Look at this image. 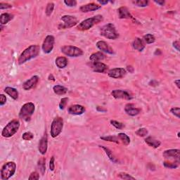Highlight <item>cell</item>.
I'll return each mask as SVG.
<instances>
[{
    "label": "cell",
    "mask_w": 180,
    "mask_h": 180,
    "mask_svg": "<svg viewBox=\"0 0 180 180\" xmlns=\"http://www.w3.org/2000/svg\"><path fill=\"white\" fill-rule=\"evenodd\" d=\"M40 53V47L38 45H31L27 49H25L19 56L18 62L21 65L25 64L28 61L35 58Z\"/></svg>",
    "instance_id": "obj_1"
},
{
    "label": "cell",
    "mask_w": 180,
    "mask_h": 180,
    "mask_svg": "<svg viewBox=\"0 0 180 180\" xmlns=\"http://www.w3.org/2000/svg\"><path fill=\"white\" fill-rule=\"evenodd\" d=\"M103 21V16L101 15H97V16H93L92 18H87L86 20L82 21L79 25L77 26V30H81V31H84L87 30L92 28L93 26L96 24H98Z\"/></svg>",
    "instance_id": "obj_2"
},
{
    "label": "cell",
    "mask_w": 180,
    "mask_h": 180,
    "mask_svg": "<svg viewBox=\"0 0 180 180\" xmlns=\"http://www.w3.org/2000/svg\"><path fill=\"white\" fill-rule=\"evenodd\" d=\"M20 127V122L18 120H13L6 125L2 132V136L6 138L11 137L18 132Z\"/></svg>",
    "instance_id": "obj_3"
},
{
    "label": "cell",
    "mask_w": 180,
    "mask_h": 180,
    "mask_svg": "<svg viewBox=\"0 0 180 180\" xmlns=\"http://www.w3.org/2000/svg\"><path fill=\"white\" fill-rule=\"evenodd\" d=\"M16 165L14 162H8L2 166L1 170V177L2 180H7L15 174Z\"/></svg>",
    "instance_id": "obj_4"
},
{
    "label": "cell",
    "mask_w": 180,
    "mask_h": 180,
    "mask_svg": "<svg viewBox=\"0 0 180 180\" xmlns=\"http://www.w3.org/2000/svg\"><path fill=\"white\" fill-rule=\"evenodd\" d=\"M34 105L33 103L28 102L25 103L21 108L19 113V118L25 121H29L31 118V116L34 113Z\"/></svg>",
    "instance_id": "obj_5"
},
{
    "label": "cell",
    "mask_w": 180,
    "mask_h": 180,
    "mask_svg": "<svg viewBox=\"0 0 180 180\" xmlns=\"http://www.w3.org/2000/svg\"><path fill=\"white\" fill-rule=\"evenodd\" d=\"M101 34L109 40H116L119 34L117 32L116 27L112 23H108L101 28Z\"/></svg>",
    "instance_id": "obj_6"
},
{
    "label": "cell",
    "mask_w": 180,
    "mask_h": 180,
    "mask_svg": "<svg viewBox=\"0 0 180 180\" xmlns=\"http://www.w3.org/2000/svg\"><path fill=\"white\" fill-rule=\"evenodd\" d=\"M63 127H64V120L61 117H56L52 121L51 125V136L53 138H56L61 133Z\"/></svg>",
    "instance_id": "obj_7"
},
{
    "label": "cell",
    "mask_w": 180,
    "mask_h": 180,
    "mask_svg": "<svg viewBox=\"0 0 180 180\" xmlns=\"http://www.w3.org/2000/svg\"><path fill=\"white\" fill-rule=\"evenodd\" d=\"M61 49L63 54L70 57H78L83 55V51L75 46H64Z\"/></svg>",
    "instance_id": "obj_8"
},
{
    "label": "cell",
    "mask_w": 180,
    "mask_h": 180,
    "mask_svg": "<svg viewBox=\"0 0 180 180\" xmlns=\"http://www.w3.org/2000/svg\"><path fill=\"white\" fill-rule=\"evenodd\" d=\"M61 21L64 22L63 24L59 25L60 29H66V28H73L78 23V20L75 16H64L61 17Z\"/></svg>",
    "instance_id": "obj_9"
},
{
    "label": "cell",
    "mask_w": 180,
    "mask_h": 180,
    "mask_svg": "<svg viewBox=\"0 0 180 180\" xmlns=\"http://www.w3.org/2000/svg\"><path fill=\"white\" fill-rule=\"evenodd\" d=\"M54 42H55V39H54V36L47 35L46 38H45L42 46V51H44V53L45 54L51 53V51L53 50L54 49Z\"/></svg>",
    "instance_id": "obj_10"
},
{
    "label": "cell",
    "mask_w": 180,
    "mask_h": 180,
    "mask_svg": "<svg viewBox=\"0 0 180 180\" xmlns=\"http://www.w3.org/2000/svg\"><path fill=\"white\" fill-rule=\"evenodd\" d=\"M111 95L116 99H125V100H132L133 99V97L127 92V91L121 90H113L111 92Z\"/></svg>",
    "instance_id": "obj_11"
},
{
    "label": "cell",
    "mask_w": 180,
    "mask_h": 180,
    "mask_svg": "<svg viewBox=\"0 0 180 180\" xmlns=\"http://www.w3.org/2000/svg\"><path fill=\"white\" fill-rule=\"evenodd\" d=\"M126 70L123 68H116L111 69L108 71V76L114 79H120L126 75Z\"/></svg>",
    "instance_id": "obj_12"
},
{
    "label": "cell",
    "mask_w": 180,
    "mask_h": 180,
    "mask_svg": "<svg viewBox=\"0 0 180 180\" xmlns=\"http://www.w3.org/2000/svg\"><path fill=\"white\" fill-rule=\"evenodd\" d=\"M162 155L165 158L174 159L175 161H179L180 151L179 149H169L165 151Z\"/></svg>",
    "instance_id": "obj_13"
},
{
    "label": "cell",
    "mask_w": 180,
    "mask_h": 180,
    "mask_svg": "<svg viewBox=\"0 0 180 180\" xmlns=\"http://www.w3.org/2000/svg\"><path fill=\"white\" fill-rule=\"evenodd\" d=\"M39 78L38 76L37 75H34V76H32L31 78H30L29 80H28L27 81L25 82L23 84V89L24 90H30L34 87L37 85V84L39 82Z\"/></svg>",
    "instance_id": "obj_14"
},
{
    "label": "cell",
    "mask_w": 180,
    "mask_h": 180,
    "mask_svg": "<svg viewBox=\"0 0 180 180\" xmlns=\"http://www.w3.org/2000/svg\"><path fill=\"white\" fill-rule=\"evenodd\" d=\"M85 112V108L81 105H73L69 107L68 113L73 116H79V115L83 114Z\"/></svg>",
    "instance_id": "obj_15"
},
{
    "label": "cell",
    "mask_w": 180,
    "mask_h": 180,
    "mask_svg": "<svg viewBox=\"0 0 180 180\" xmlns=\"http://www.w3.org/2000/svg\"><path fill=\"white\" fill-rule=\"evenodd\" d=\"M92 68L93 70L96 73H104L107 70L108 66L105 64L101 63L100 61L97 62H93L92 64Z\"/></svg>",
    "instance_id": "obj_16"
},
{
    "label": "cell",
    "mask_w": 180,
    "mask_h": 180,
    "mask_svg": "<svg viewBox=\"0 0 180 180\" xmlns=\"http://www.w3.org/2000/svg\"><path fill=\"white\" fill-rule=\"evenodd\" d=\"M97 47L99 50L102 51L103 52H106V53L109 54H114L113 49L111 47H110L109 45H108L107 43L104 41H98L97 42Z\"/></svg>",
    "instance_id": "obj_17"
},
{
    "label": "cell",
    "mask_w": 180,
    "mask_h": 180,
    "mask_svg": "<svg viewBox=\"0 0 180 180\" xmlns=\"http://www.w3.org/2000/svg\"><path fill=\"white\" fill-rule=\"evenodd\" d=\"M47 146H48V139H47V134H45L44 136L41 139V140L40 141V143H39L38 149L41 154L44 155L45 153H47Z\"/></svg>",
    "instance_id": "obj_18"
},
{
    "label": "cell",
    "mask_w": 180,
    "mask_h": 180,
    "mask_svg": "<svg viewBox=\"0 0 180 180\" xmlns=\"http://www.w3.org/2000/svg\"><path fill=\"white\" fill-rule=\"evenodd\" d=\"M125 112L130 116H135L140 113V109L135 107L133 103H127L125 108Z\"/></svg>",
    "instance_id": "obj_19"
},
{
    "label": "cell",
    "mask_w": 180,
    "mask_h": 180,
    "mask_svg": "<svg viewBox=\"0 0 180 180\" xmlns=\"http://www.w3.org/2000/svg\"><path fill=\"white\" fill-rule=\"evenodd\" d=\"M101 8V6L99 5V4H97L95 3H91V4H86V5L82 6L80 9L82 12L87 13L90 11H97Z\"/></svg>",
    "instance_id": "obj_20"
},
{
    "label": "cell",
    "mask_w": 180,
    "mask_h": 180,
    "mask_svg": "<svg viewBox=\"0 0 180 180\" xmlns=\"http://www.w3.org/2000/svg\"><path fill=\"white\" fill-rule=\"evenodd\" d=\"M118 14H119V18L121 19H124V18L133 19V16H132L131 14L129 13L128 8L127 7H125V6H122V7L119 8Z\"/></svg>",
    "instance_id": "obj_21"
},
{
    "label": "cell",
    "mask_w": 180,
    "mask_h": 180,
    "mask_svg": "<svg viewBox=\"0 0 180 180\" xmlns=\"http://www.w3.org/2000/svg\"><path fill=\"white\" fill-rule=\"evenodd\" d=\"M132 47L139 51H142L145 48V44L144 41L141 40L140 38H136L132 42Z\"/></svg>",
    "instance_id": "obj_22"
},
{
    "label": "cell",
    "mask_w": 180,
    "mask_h": 180,
    "mask_svg": "<svg viewBox=\"0 0 180 180\" xmlns=\"http://www.w3.org/2000/svg\"><path fill=\"white\" fill-rule=\"evenodd\" d=\"M145 142H146L149 146H151L155 149L158 148V147L160 146V144H161L160 141H158V139H155V138L152 137V136H148V137L146 138Z\"/></svg>",
    "instance_id": "obj_23"
},
{
    "label": "cell",
    "mask_w": 180,
    "mask_h": 180,
    "mask_svg": "<svg viewBox=\"0 0 180 180\" xmlns=\"http://www.w3.org/2000/svg\"><path fill=\"white\" fill-rule=\"evenodd\" d=\"M4 92H5L8 96L11 97L13 99H14V100H17V99H18V92L16 89L10 87H6L5 90H4Z\"/></svg>",
    "instance_id": "obj_24"
},
{
    "label": "cell",
    "mask_w": 180,
    "mask_h": 180,
    "mask_svg": "<svg viewBox=\"0 0 180 180\" xmlns=\"http://www.w3.org/2000/svg\"><path fill=\"white\" fill-rule=\"evenodd\" d=\"M56 65L58 68H64L68 65V59L64 56H60L56 59Z\"/></svg>",
    "instance_id": "obj_25"
},
{
    "label": "cell",
    "mask_w": 180,
    "mask_h": 180,
    "mask_svg": "<svg viewBox=\"0 0 180 180\" xmlns=\"http://www.w3.org/2000/svg\"><path fill=\"white\" fill-rule=\"evenodd\" d=\"M14 18V15L8 14V13H4L2 14L0 16V23L1 25H5L6 23H8L10 21H11Z\"/></svg>",
    "instance_id": "obj_26"
},
{
    "label": "cell",
    "mask_w": 180,
    "mask_h": 180,
    "mask_svg": "<svg viewBox=\"0 0 180 180\" xmlns=\"http://www.w3.org/2000/svg\"><path fill=\"white\" fill-rule=\"evenodd\" d=\"M106 58V56L104 55L103 53L101 52H97V53H94L92 54L90 57V60L93 62H97L100 61Z\"/></svg>",
    "instance_id": "obj_27"
},
{
    "label": "cell",
    "mask_w": 180,
    "mask_h": 180,
    "mask_svg": "<svg viewBox=\"0 0 180 180\" xmlns=\"http://www.w3.org/2000/svg\"><path fill=\"white\" fill-rule=\"evenodd\" d=\"M54 92L57 95H64L68 92V89L61 85H55L53 87Z\"/></svg>",
    "instance_id": "obj_28"
},
{
    "label": "cell",
    "mask_w": 180,
    "mask_h": 180,
    "mask_svg": "<svg viewBox=\"0 0 180 180\" xmlns=\"http://www.w3.org/2000/svg\"><path fill=\"white\" fill-rule=\"evenodd\" d=\"M101 147V148H102L104 151L106 152V154L107 155V156L108 157V158H109L111 162H113V163H117L118 162V160H117V158L115 157V156L113 155V154L112 151L110 150V149H108V148H106V147L105 146H99Z\"/></svg>",
    "instance_id": "obj_29"
},
{
    "label": "cell",
    "mask_w": 180,
    "mask_h": 180,
    "mask_svg": "<svg viewBox=\"0 0 180 180\" xmlns=\"http://www.w3.org/2000/svg\"><path fill=\"white\" fill-rule=\"evenodd\" d=\"M118 137L120 141H122L123 144L125 146H128L130 143V139L126 134L125 133H119L118 134Z\"/></svg>",
    "instance_id": "obj_30"
},
{
    "label": "cell",
    "mask_w": 180,
    "mask_h": 180,
    "mask_svg": "<svg viewBox=\"0 0 180 180\" xmlns=\"http://www.w3.org/2000/svg\"><path fill=\"white\" fill-rule=\"evenodd\" d=\"M45 162H46V160L44 158H41L38 162V167L40 168V170L41 171V173H42V175L44 174L45 170H46V165H45L46 163Z\"/></svg>",
    "instance_id": "obj_31"
},
{
    "label": "cell",
    "mask_w": 180,
    "mask_h": 180,
    "mask_svg": "<svg viewBox=\"0 0 180 180\" xmlns=\"http://www.w3.org/2000/svg\"><path fill=\"white\" fill-rule=\"evenodd\" d=\"M143 39H144V40H143V41H144V42H146V44H152V43H153L155 41V39L154 38V36H153V34H146V35L144 36Z\"/></svg>",
    "instance_id": "obj_32"
},
{
    "label": "cell",
    "mask_w": 180,
    "mask_h": 180,
    "mask_svg": "<svg viewBox=\"0 0 180 180\" xmlns=\"http://www.w3.org/2000/svg\"><path fill=\"white\" fill-rule=\"evenodd\" d=\"M101 139L104 141H108V142H115L116 144H119V138L115 136H102L101 137Z\"/></svg>",
    "instance_id": "obj_33"
},
{
    "label": "cell",
    "mask_w": 180,
    "mask_h": 180,
    "mask_svg": "<svg viewBox=\"0 0 180 180\" xmlns=\"http://www.w3.org/2000/svg\"><path fill=\"white\" fill-rule=\"evenodd\" d=\"M179 161H175V162H164L163 165L165 168H170V169H175L177 168V167L179 166Z\"/></svg>",
    "instance_id": "obj_34"
},
{
    "label": "cell",
    "mask_w": 180,
    "mask_h": 180,
    "mask_svg": "<svg viewBox=\"0 0 180 180\" xmlns=\"http://www.w3.org/2000/svg\"><path fill=\"white\" fill-rule=\"evenodd\" d=\"M54 4L53 2H49L47 4V8H46V14L47 16H51V14H52V12H53L54 11Z\"/></svg>",
    "instance_id": "obj_35"
},
{
    "label": "cell",
    "mask_w": 180,
    "mask_h": 180,
    "mask_svg": "<svg viewBox=\"0 0 180 180\" xmlns=\"http://www.w3.org/2000/svg\"><path fill=\"white\" fill-rule=\"evenodd\" d=\"M118 177H120V179H135L134 177H133L131 175L127 174V173H125V172H120L118 174Z\"/></svg>",
    "instance_id": "obj_36"
},
{
    "label": "cell",
    "mask_w": 180,
    "mask_h": 180,
    "mask_svg": "<svg viewBox=\"0 0 180 180\" xmlns=\"http://www.w3.org/2000/svg\"><path fill=\"white\" fill-rule=\"evenodd\" d=\"M136 134L139 136L144 137V136H146L147 134H148V130H147L146 128H140L136 132Z\"/></svg>",
    "instance_id": "obj_37"
},
{
    "label": "cell",
    "mask_w": 180,
    "mask_h": 180,
    "mask_svg": "<svg viewBox=\"0 0 180 180\" xmlns=\"http://www.w3.org/2000/svg\"><path fill=\"white\" fill-rule=\"evenodd\" d=\"M34 137V135L32 133V132H25L24 134H23L22 136V138L23 140H25V141H30V140H32V139Z\"/></svg>",
    "instance_id": "obj_38"
},
{
    "label": "cell",
    "mask_w": 180,
    "mask_h": 180,
    "mask_svg": "<svg viewBox=\"0 0 180 180\" xmlns=\"http://www.w3.org/2000/svg\"><path fill=\"white\" fill-rule=\"evenodd\" d=\"M133 3L138 6H142L144 7L149 4V1L147 0H138V1H133Z\"/></svg>",
    "instance_id": "obj_39"
},
{
    "label": "cell",
    "mask_w": 180,
    "mask_h": 180,
    "mask_svg": "<svg viewBox=\"0 0 180 180\" xmlns=\"http://www.w3.org/2000/svg\"><path fill=\"white\" fill-rule=\"evenodd\" d=\"M110 124H111L113 126H114L116 128L121 129H123V127H125V125L120 122H118L116 120H110Z\"/></svg>",
    "instance_id": "obj_40"
},
{
    "label": "cell",
    "mask_w": 180,
    "mask_h": 180,
    "mask_svg": "<svg viewBox=\"0 0 180 180\" xmlns=\"http://www.w3.org/2000/svg\"><path fill=\"white\" fill-rule=\"evenodd\" d=\"M68 99L67 98V97H65V98H63L61 100L60 103H59V108L61 110H64L65 107L66 106V104L68 103Z\"/></svg>",
    "instance_id": "obj_41"
},
{
    "label": "cell",
    "mask_w": 180,
    "mask_h": 180,
    "mask_svg": "<svg viewBox=\"0 0 180 180\" xmlns=\"http://www.w3.org/2000/svg\"><path fill=\"white\" fill-rule=\"evenodd\" d=\"M170 112L172 113L173 115H175V116H177V118H179V113H180V108L177 107V108H172L170 109Z\"/></svg>",
    "instance_id": "obj_42"
},
{
    "label": "cell",
    "mask_w": 180,
    "mask_h": 180,
    "mask_svg": "<svg viewBox=\"0 0 180 180\" xmlns=\"http://www.w3.org/2000/svg\"><path fill=\"white\" fill-rule=\"evenodd\" d=\"M40 179V175L37 172H33L30 174V177H28L29 180H38Z\"/></svg>",
    "instance_id": "obj_43"
},
{
    "label": "cell",
    "mask_w": 180,
    "mask_h": 180,
    "mask_svg": "<svg viewBox=\"0 0 180 180\" xmlns=\"http://www.w3.org/2000/svg\"><path fill=\"white\" fill-rule=\"evenodd\" d=\"M64 3L66 4L67 6H70V7H73V6H75L77 5V2L75 1V0H66L64 1Z\"/></svg>",
    "instance_id": "obj_44"
},
{
    "label": "cell",
    "mask_w": 180,
    "mask_h": 180,
    "mask_svg": "<svg viewBox=\"0 0 180 180\" xmlns=\"http://www.w3.org/2000/svg\"><path fill=\"white\" fill-rule=\"evenodd\" d=\"M49 169L51 171H54L55 169V158L54 156L51 158L50 162H49Z\"/></svg>",
    "instance_id": "obj_45"
},
{
    "label": "cell",
    "mask_w": 180,
    "mask_h": 180,
    "mask_svg": "<svg viewBox=\"0 0 180 180\" xmlns=\"http://www.w3.org/2000/svg\"><path fill=\"white\" fill-rule=\"evenodd\" d=\"M12 6L11 5L9 4H7V3H3V2H1L0 3V9H7V8H11Z\"/></svg>",
    "instance_id": "obj_46"
},
{
    "label": "cell",
    "mask_w": 180,
    "mask_h": 180,
    "mask_svg": "<svg viewBox=\"0 0 180 180\" xmlns=\"http://www.w3.org/2000/svg\"><path fill=\"white\" fill-rule=\"evenodd\" d=\"M6 102V98L4 94L0 95V105L3 106Z\"/></svg>",
    "instance_id": "obj_47"
},
{
    "label": "cell",
    "mask_w": 180,
    "mask_h": 180,
    "mask_svg": "<svg viewBox=\"0 0 180 180\" xmlns=\"http://www.w3.org/2000/svg\"><path fill=\"white\" fill-rule=\"evenodd\" d=\"M172 44H173V47H174L177 51H179V41H175V42H173Z\"/></svg>",
    "instance_id": "obj_48"
},
{
    "label": "cell",
    "mask_w": 180,
    "mask_h": 180,
    "mask_svg": "<svg viewBox=\"0 0 180 180\" xmlns=\"http://www.w3.org/2000/svg\"><path fill=\"white\" fill-rule=\"evenodd\" d=\"M127 70H128L129 72L131 73H133L134 72V68L132 66H127Z\"/></svg>",
    "instance_id": "obj_49"
},
{
    "label": "cell",
    "mask_w": 180,
    "mask_h": 180,
    "mask_svg": "<svg viewBox=\"0 0 180 180\" xmlns=\"http://www.w3.org/2000/svg\"><path fill=\"white\" fill-rule=\"evenodd\" d=\"M155 3L160 4V6H163L165 4V1H155Z\"/></svg>",
    "instance_id": "obj_50"
},
{
    "label": "cell",
    "mask_w": 180,
    "mask_h": 180,
    "mask_svg": "<svg viewBox=\"0 0 180 180\" xmlns=\"http://www.w3.org/2000/svg\"><path fill=\"white\" fill-rule=\"evenodd\" d=\"M175 84H176V85L178 89L180 88V86H179V80H177L175 81Z\"/></svg>",
    "instance_id": "obj_51"
},
{
    "label": "cell",
    "mask_w": 180,
    "mask_h": 180,
    "mask_svg": "<svg viewBox=\"0 0 180 180\" xmlns=\"http://www.w3.org/2000/svg\"><path fill=\"white\" fill-rule=\"evenodd\" d=\"M98 2L99 4H101V5H104V4H108V1H98Z\"/></svg>",
    "instance_id": "obj_52"
},
{
    "label": "cell",
    "mask_w": 180,
    "mask_h": 180,
    "mask_svg": "<svg viewBox=\"0 0 180 180\" xmlns=\"http://www.w3.org/2000/svg\"><path fill=\"white\" fill-rule=\"evenodd\" d=\"M49 80H53V81H54V76H53V75L52 74H51V75H49Z\"/></svg>",
    "instance_id": "obj_53"
},
{
    "label": "cell",
    "mask_w": 180,
    "mask_h": 180,
    "mask_svg": "<svg viewBox=\"0 0 180 180\" xmlns=\"http://www.w3.org/2000/svg\"><path fill=\"white\" fill-rule=\"evenodd\" d=\"M161 54V51H160V49H157V50H156L155 52V55H157V54L158 55V54Z\"/></svg>",
    "instance_id": "obj_54"
},
{
    "label": "cell",
    "mask_w": 180,
    "mask_h": 180,
    "mask_svg": "<svg viewBox=\"0 0 180 180\" xmlns=\"http://www.w3.org/2000/svg\"><path fill=\"white\" fill-rule=\"evenodd\" d=\"M179 134H180V133L179 132H178V137H179Z\"/></svg>",
    "instance_id": "obj_55"
}]
</instances>
